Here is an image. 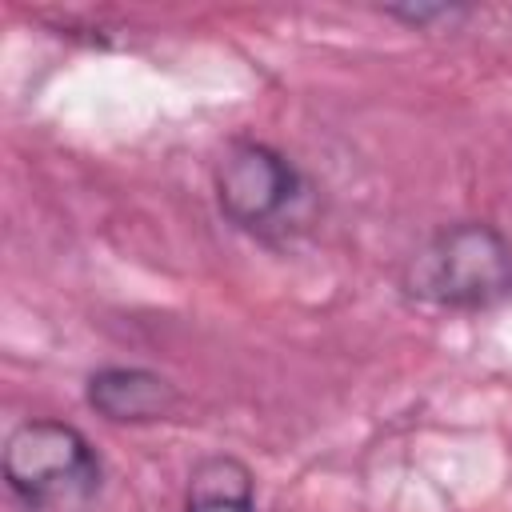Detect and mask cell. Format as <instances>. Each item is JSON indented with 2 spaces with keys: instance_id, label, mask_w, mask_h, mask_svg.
<instances>
[{
  "instance_id": "cell-3",
  "label": "cell",
  "mask_w": 512,
  "mask_h": 512,
  "mask_svg": "<svg viewBox=\"0 0 512 512\" xmlns=\"http://www.w3.org/2000/svg\"><path fill=\"white\" fill-rule=\"evenodd\" d=\"M216 204L228 224L252 236H284L300 224L308 184L300 168L264 140H232L212 172Z\"/></svg>"
},
{
  "instance_id": "cell-1",
  "label": "cell",
  "mask_w": 512,
  "mask_h": 512,
  "mask_svg": "<svg viewBox=\"0 0 512 512\" xmlns=\"http://www.w3.org/2000/svg\"><path fill=\"white\" fill-rule=\"evenodd\" d=\"M400 288L444 312L496 308L512 296V240L488 220L444 224L404 260Z\"/></svg>"
},
{
  "instance_id": "cell-2",
  "label": "cell",
  "mask_w": 512,
  "mask_h": 512,
  "mask_svg": "<svg viewBox=\"0 0 512 512\" xmlns=\"http://www.w3.org/2000/svg\"><path fill=\"white\" fill-rule=\"evenodd\" d=\"M4 480L28 508H68L100 488V456L64 420H24L4 440Z\"/></svg>"
},
{
  "instance_id": "cell-5",
  "label": "cell",
  "mask_w": 512,
  "mask_h": 512,
  "mask_svg": "<svg viewBox=\"0 0 512 512\" xmlns=\"http://www.w3.org/2000/svg\"><path fill=\"white\" fill-rule=\"evenodd\" d=\"M184 512H256L252 468L236 456H204L188 476Z\"/></svg>"
},
{
  "instance_id": "cell-6",
  "label": "cell",
  "mask_w": 512,
  "mask_h": 512,
  "mask_svg": "<svg viewBox=\"0 0 512 512\" xmlns=\"http://www.w3.org/2000/svg\"><path fill=\"white\" fill-rule=\"evenodd\" d=\"M392 20H404L412 28H432V24H456L468 16V8L456 4H416V8H384Z\"/></svg>"
},
{
  "instance_id": "cell-4",
  "label": "cell",
  "mask_w": 512,
  "mask_h": 512,
  "mask_svg": "<svg viewBox=\"0 0 512 512\" xmlns=\"http://www.w3.org/2000/svg\"><path fill=\"white\" fill-rule=\"evenodd\" d=\"M84 396L96 408V416L112 424H156L180 408V392L168 376L128 364L96 368L84 384Z\"/></svg>"
}]
</instances>
